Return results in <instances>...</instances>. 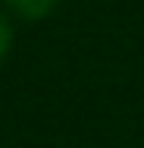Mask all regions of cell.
<instances>
[{"instance_id":"cell-1","label":"cell","mask_w":144,"mask_h":148,"mask_svg":"<svg viewBox=\"0 0 144 148\" xmlns=\"http://www.w3.org/2000/svg\"><path fill=\"white\" fill-rule=\"evenodd\" d=\"M9 3V10L16 13V16H22V19H44L53 6H57V0H6Z\"/></svg>"},{"instance_id":"cell-2","label":"cell","mask_w":144,"mask_h":148,"mask_svg":"<svg viewBox=\"0 0 144 148\" xmlns=\"http://www.w3.org/2000/svg\"><path fill=\"white\" fill-rule=\"evenodd\" d=\"M9 41H13V29H9V22L0 16V60L6 57V51H9Z\"/></svg>"}]
</instances>
